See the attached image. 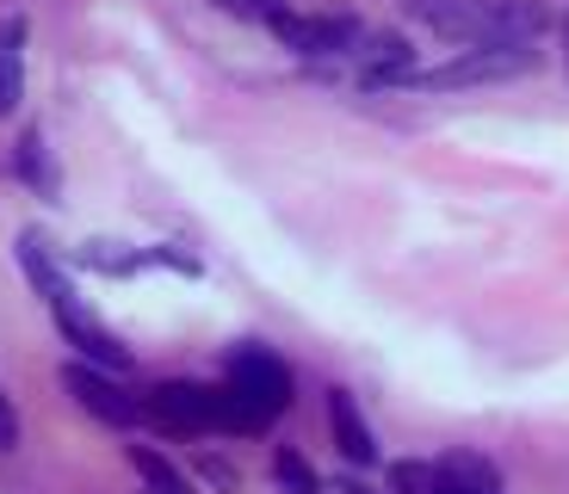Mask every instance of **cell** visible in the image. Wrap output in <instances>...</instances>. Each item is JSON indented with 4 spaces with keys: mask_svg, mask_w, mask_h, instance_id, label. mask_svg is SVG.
<instances>
[{
    "mask_svg": "<svg viewBox=\"0 0 569 494\" xmlns=\"http://www.w3.org/2000/svg\"><path fill=\"white\" fill-rule=\"evenodd\" d=\"M272 38L298 57H359L366 26L359 19H298V13H272Z\"/></svg>",
    "mask_w": 569,
    "mask_h": 494,
    "instance_id": "5",
    "label": "cell"
},
{
    "mask_svg": "<svg viewBox=\"0 0 569 494\" xmlns=\"http://www.w3.org/2000/svg\"><path fill=\"white\" fill-rule=\"evenodd\" d=\"M62 390H69L74 402H81L93 421H106V426H137L142 421V402L118 390V377L100 371V365H69L62 371Z\"/></svg>",
    "mask_w": 569,
    "mask_h": 494,
    "instance_id": "6",
    "label": "cell"
},
{
    "mask_svg": "<svg viewBox=\"0 0 569 494\" xmlns=\"http://www.w3.org/2000/svg\"><path fill=\"white\" fill-rule=\"evenodd\" d=\"M217 7H223V13H242V19H267V26H272V7H267V0H217Z\"/></svg>",
    "mask_w": 569,
    "mask_h": 494,
    "instance_id": "16",
    "label": "cell"
},
{
    "mask_svg": "<svg viewBox=\"0 0 569 494\" xmlns=\"http://www.w3.org/2000/svg\"><path fill=\"white\" fill-rule=\"evenodd\" d=\"M328 426H335V445H341L347 464H378V438H371L366 414L347 390H328Z\"/></svg>",
    "mask_w": 569,
    "mask_h": 494,
    "instance_id": "7",
    "label": "cell"
},
{
    "mask_svg": "<svg viewBox=\"0 0 569 494\" xmlns=\"http://www.w3.org/2000/svg\"><path fill=\"white\" fill-rule=\"evenodd\" d=\"M0 452H19V409L0 395Z\"/></svg>",
    "mask_w": 569,
    "mask_h": 494,
    "instance_id": "15",
    "label": "cell"
},
{
    "mask_svg": "<svg viewBox=\"0 0 569 494\" xmlns=\"http://www.w3.org/2000/svg\"><path fill=\"white\" fill-rule=\"evenodd\" d=\"M13 173L31 185L38 198H57V168H50V149H43L38 130H26V142H19V155H13Z\"/></svg>",
    "mask_w": 569,
    "mask_h": 494,
    "instance_id": "9",
    "label": "cell"
},
{
    "mask_svg": "<svg viewBox=\"0 0 569 494\" xmlns=\"http://www.w3.org/2000/svg\"><path fill=\"white\" fill-rule=\"evenodd\" d=\"M50 315H57L62 340H69L74 353H81V365H100V371H112V377H124V371H130V346L100 322V315L87 310V303H81L74 291H69V296H57V303H50Z\"/></svg>",
    "mask_w": 569,
    "mask_h": 494,
    "instance_id": "4",
    "label": "cell"
},
{
    "mask_svg": "<svg viewBox=\"0 0 569 494\" xmlns=\"http://www.w3.org/2000/svg\"><path fill=\"white\" fill-rule=\"evenodd\" d=\"M130 470L142 476V488H149V494H192V482H186L161 452H149V445H130Z\"/></svg>",
    "mask_w": 569,
    "mask_h": 494,
    "instance_id": "10",
    "label": "cell"
},
{
    "mask_svg": "<svg viewBox=\"0 0 569 494\" xmlns=\"http://www.w3.org/2000/svg\"><path fill=\"white\" fill-rule=\"evenodd\" d=\"M13 254H19V272L31 279V291H38L43 303H57V296H69V279H62L57 254L43 248V235H38V229H26V235L13 241Z\"/></svg>",
    "mask_w": 569,
    "mask_h": 494,
    "instance_id": "8",
    "label": "cell"
},
{
    "mask_svg": "<svg viewBox=\"0 0 569 494\" xmlns=\"http://www.w3.org/2000/svg\"><path fill=\"white\" fill-rule=\"evenodd\" d=\"M149 254H112V241H87L81 248V266H93V272H112V279H124V272H137Z\"/></svg>",
    "mask_w": 569,
    "mask_h": 494,
    "instance_id": "14",
    "label": "cell"
},
{
    "mask_svg": "<svg viewBox=\"0 0 569 494\" xmlns=\"http://www.w3.org/2000/svg\"><path fill=\"white\" fill-rule=\"evenodd\" d=\"M272 476H279V488H284V494H328V488H322V476H316V470L303 464L298 452H279V457H272Z\"/></svg>",
    "mask_w": 569,
    "mask_h": 494,
    "instance_id": "11",
    "label": "cell"
},
{
    "mask_svg": "<svg viewBox=\"0 0 569 494\" xmlns=\"http://www.w3.org/2000/svg\"><path fill=\"white\" fill-rule=\"evenodd\" d=\"M19 93H26V69H19V50L0 43V118L19 112Z\"/></svg>",
    "mask_w": 569,
    "mask_h": 494,
    "instance_id": "13",
    "label": "cell"
},
{
    "mask_svg": "<svg viewBox=\"0 0 569 494\" xmlns=\"http://www.w3.org/2000/svg\"><path fill=\"white\" fill-rule=\"evenodd\" d=\"M390 494H440V464H390Z\"/></svg>",
    "mask_w": 569,
    "mask_h": 494,
    "instance_id": "12",
    "label": "cell"
},
{
    "mask_svg": "<svg viewBox=\"0 0 569 494\" xmlns=\"http://www.w3.org/2000/svg\"><path fill=\"white\" fill-rule=\"evenodd\" d=\"M142 421L161 433H267V421L229 383H156L142 395Z\"/></svg>",
    "mask_w": 569,
    "mask_h": 494,
    "instance_id": "1",
    "label": "cell"
},
{
    "mask_svg": "<svg viewBox=\"0 0 569 494\" xmlns=\"http://www.w3.org/2000/svg\"><path fill=\"white\" fill-rule=\"evenodd\" d=\"M223 383L242 395L267 426L291 409V365H284L272 346H236V353H229V377Z\"/></svg>",
    "mask_w": 569,
    "mask_h": 494,
    "instance_id": "2",
    "label": "cell"
},
{
    "mask_svg": "<svg viewBox=\"0 0 569 494\" xmlns=\"http://www.w3.org/2000/svg\"><path fill=\"white\" fill-rule=\"evenodd\" d=\"M341 494H371V488H366V482H347V488H341Z\"/></svg>",
    "mask_w": 569,
    "mask_h": 494,
    "instance_id": "17",
    "label": "cell"
},
{
    "mask_svg": "<svg viewBox=\"0 0 569 494\" xmlns=\"http://www.w3.org/2000/svg\"><path fill=\"white\" fill-rule=\"evenodd\" d=\"M532 50H458L440 69H415L402 87H421V93H452V87H489V81H513V74L532 69Z\"/></svg>",
    "mask_w": 569,
    "mask_h": 494,
    "instance_id": "3",
    "label": "cell"
}]
</instances>
